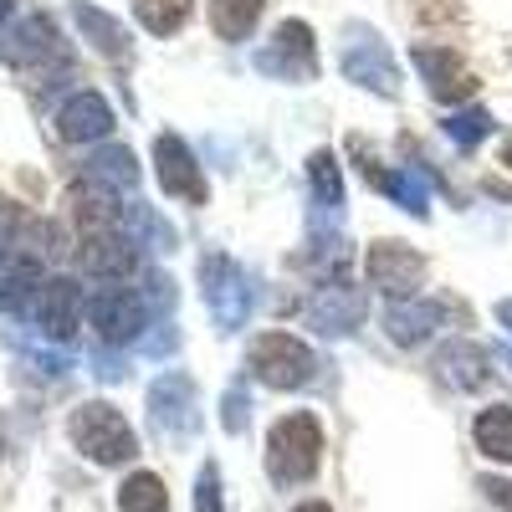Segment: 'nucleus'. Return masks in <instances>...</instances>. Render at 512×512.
Here are the masks:
<instances>
[{"label": "nucleus", "instance_id": "nucleus-2", "mask_svg": "<svg viewBox=\"0 0 512 512\" xmlns=\"http://www.w3.org/2000/svg\"><path fill=\"white\" fill-rule=\"evenodd\" d=\"M318 456H323V431H318V420L308 410L282 415L272 425V436H267V472H272V482H282V487L308 482L318 472Z\"/></svg>", "mask_w": 512, "mask_h": 512}, {"label": "nucleus", "instance_id": "nucleus-25", "mask_svg": "<svg viewBox=\"0 0 512 512\" xmlns=\"http://www.w3.org/2000/svg\"><path fill=\"white\" fill-rule=\"evenodd\" d=\"M446 128H451V139H456V144H461V149H472V144H477V139H482V134H487V128H492V118H487V113H482V108H472V113H466V118H461V113H456V118H451V123H446Z\"/></svg>", "mask_w": 512, "mask_h": 512}, {"label": "nucleus", "instance_id": "nucleus-12", "mask_svg": "<svg viewBox=\"0 0 512 512\" xmlns=\"http://www.w3.org/2000/svg\"><path fill=\"white\" fill-rule=\"evenodd\" d=\"M36 318H41V328H47V333L67 338V333L77 328V318H82V287H77L72 277L41 282V292H36Z\"/></svg>", "mask_w": 512, "mask_h": 512}, {"label": "nucleus", "instance_id": "nucleus-4", "mask_svg": "<svg viewBox=\"0 0 512 512\" xmlns=\"http://www.w3.org/2000/svg\"><path fill=\"white\" fill-rule=\"evenodd\" d=\"M256 67L262 72H272V77H287V82H297V77H313L318 72V47H313V26L308 21H282L277 26V36H272V47L256 57Z\"/></svg>", "mask_w": 512, "mask_h": 512}, {"label": "nucleus", "instance_id": "nucleus-26", "mask_svg": "<svg viewBox=\"0 0 512 512\" xmlns=\"http://www.w3.org/2000/svg\"><path fill=\"white\" fill-rule=\"evenodd\" d=\"M195 512H221V472L216 466H205L195 482Z\"/></svg>", "mask_w": 512, "mask_h": 512}, {"label": "nucleus", "instance_id": "nucleus-18", "mask_svg": "<svg viewBox=\"0 0 512 512\" xmlns=\"http://www.w3.org/2000/svg\"><path fill=\"white\" fill-rule=\"evenodd\" d=\"M72 21L82 26V36H88L98 52H108V57H123V52H128V31H123L113 16H103L98 6H82V0H77V6H72Z\"/></svg>", "mask_w": 512, "mask_h": 512}, {"label": "nucleus", "instance_id": "nucleus-6", "mask_svg": "<svg viewBox=\"0 0 512 512\" xmlns=\"http://www.w3.org/2000/svg\"><path fill=\"white\" fill-rule=\"evenodd\" d=\"M154 169H159L164 195L190 200V205H205V180H200V164H195V154L185 149V139L159 134V139H154Z\"/></svg>", "mask_w": 512, "mask_h": 512}, {"label": "nucleus", "instance_id": "nucleus-22", "mask_svg": "<svg viewBox=\"0 0 512 512\" xmlns=\"http://www.w3.org/2000/svg\"><path fill=\"white\" fill-rule=\"evenodd\" d=\"M436 318H441L436 303H425V308H405V303H395L390 318H384V328L395 333V344H415V338H425V333L436 328Z\"/></svg>", "mask_w": 512, "mask_h": 512}, {"label": "nucleus", "instance_id": "nucleus-15", "mask_svg": "<svg viewBox=\"0 0 512 512\" xmlns=\"http://www.w3.org/2000/svg\"><path fill=\"white\" fill-rule=\"evenodd\" d=\"M205 272H210V277H221V287H210V308H216V318H221L226 328H236V323L246 318V287H241V272L226 262V256H210Z\"/></svg>", "mask_w": 512, "mask_h": 512}, {"label": "nucleus", "instance_id": "nucleus-31", "mask_svg": "<svg viewBox=\"0 0 512 512\" xmlns=\"http://www.w3.org/2000/svg\"><path fill=\"white\" fill-rule=\"evenodd\" d=\"M502 159H507V169H512V139H507V149H502Z\"/></svg>", "mask_w": 512, "mask_h": 512}, {"label": "nucleus", "instance_id": "nucleus-24", "mask_svg": "<svg viewBox=\"0 0 512 512\" xmlns=\"http://www.w3.org/2000/svg\"><path fill=\"white\" fill-rule=\"evenodd\" d=\"M441 369H451V379L461 384V390H477V384L487 379L482 349H477V344H451V349L441 354Z\"/></svg>", "mask_w": 512, "mask_h": 512}, {"label": "nucleus", "instance_id": "nucleus-10", "mask_svg": "<svg viewBox=\"0 0 512 512\" xmlns=\"http://www.w3.org/2000/svg\"><path fill=\"white\" fill-rule=\"evenodd\" d=\"M108 128H113V108L98 93H72L62 103V113H57V134L67 144H93V139L108 134Z\"/></svg>", "mask_w": 512, "mask_h": 512}, {"label": "nucleus", "instance_id": "nucleus-19", "mask_svg": "<svg viewBox=\"0 0 512 512\" xmlns=\"http://www.w3.org/2000/svg\"><path fill=\"white\" fill-rule=\"evenodd\" d=\"M88 180L118 195V190H128V185L139 180V164H134V154H128V149H103V154L88 159Z\"/></svg>", "mask_w": 512, "mask_h": 512}, {"label": "nucleus", "instance_id": "nucleus-23", "mask_svg": "<svg viewBox=\"0 0 512 512\" xmlns=\"http://www.w3.org/2000/svg\"><path fill=\"white\" fill-rule=\"evenodd\" d=\"M308 180H313V195H318V205H323V210H338V205H344V180H338V159H333L328 149H318V154L308 159Z\"/></svg>", "mask_w": 512, "mask_h": 512}, {"label": "nucleus", "instance_id": "nucleus-13", "mask_svg": "<svg viewBox=\"0 0 512 512\" xmlns=\"http://www.w3.org/2000/svg\"><path fill=\"white\" fill-rule=\"evenodd\" d=\"M344 72H349L354 82H364L369 93H384V98H395V93H400V72H395V62H390V57H384L379 41L349 47V52H344Z\"/></svg>", "mask_w": 512, "mask_h": 512}, {"label": "nucleus", "instance_id": "nucleus-28", "mask_svg": "<svg viewBox=\"0 0 512 512\" xmlns=\"http://www.w3.org/2000/svg\"><path fill=\"white\" fill-rule=\"evenodd\" d=\"M226 425H231V431H241V425H246V395L241 390L226 395Z\"/></svg>", "mask_w": 512, "mask_h": 512}, {"label": "nucleus", "instance_id": "nucleus-29", "mask_svg": "<svg viewBox=\"0 0 512 512\" xmlns=\"http://www.w3.org/2000/svg\"><path fill=\"white\" fill-rule=\"evenodd\" d=\"M292 512H333L328 502H303V507H292Z\"/></svg>", "mask_w": 512, "mask_h": 512}, {"label": "nucleus", "instance_id": "nucleus-7", "mask_svg": "<svg viewBox=\"0 0 512 512\" xmlns=\"http://www.w3.org/2000/svg\"><path fill=\"white\" fill-rule=\"evenodd\" d=\"M88 318L108 344H123V338H134L144 328V297L134 287H103L88 303Z\"/></svg>", "mask_w": 512, "mask_h": 512}, {"label": "nucleus", "instance_id": "nucleus-5", "mask_svg": "<svg viewBox=\"0 0 512 512\" xmlns=\"http://www.w3.org/2000/svg\"><path fill=\"white\" fill-rule=\"evenodd\" d=\"M420 277H425V262L405 246V241H374L369 246V282L384 292V297H410L420 292Z\"/></svg>", "mask_w": 512, "mask_h": 512}, {"label": "nucleus", "instance_id": "nucleus-3", "mask_svg": "<svg viewBox=\"0 0 512 512\" xmlns=\"http://www.w3.org/2000/svg\"><path fill=\"white\" fill-rule=\"evenodd\" d=\"M246 359H251V374L262 384H272V390H303V384H313V374H318L313 349L297 344L292 333H262Z\"/></svg>", "mask_w": 512, "mask_h": 512}, {"label": "nucleus", "instance_id": "nucleus-8", "mask_svg": "<svg viewBox=\"0 0 512 512\" xmlns=\"http://www.w3.org/2000/svg\"><path fill=\"white\" fill-rule=\"evenodd\" d=\"M149 410H154V425L164 436H190L195 431V390L185 374H164L149 395Z\"/></svg>", "mask_w": 512, "mask_h": 512}, {"label": "nucleus", "instance_id": "nucleus-21", "mask_svg": "<svg viewBox=\"0 0 512 512\" xmlns=\"http://www.w3.org/2000/svg\"><path fill=\"white\" fill-rule=\"evenodd\" d=\"M134 16L154 36H175L190 21V0H134Z\"/></svg>", "mask_w": 512, "mask_h": 512}, {"label": "nucleus", "instance_id": "nucleus-17", "mask_svg": "<svg viewBox=\"0 0 512 512\" xmlns=\"http://www.w3.org/2000/svg\"><path fill=\"white\" fill-rule=\"evenodd\" d=\"M477 451H487L492 461H507L512 466V405H487L477 415Z\"/></svg>", "mask_w": 512, "mask_h": 512}, {"label": "nucleus", "instance_id": "nucleus-30", "mask_svg": "<svg viewBox=\"0 0 512 512\" xmlns=\"http://www.w3.org/2000/svg\"><path fill=\"white\" fill-rule=\"evenodd\" d=\"M497 318H502V323L512 328V303H497Z\"/></svg>", "mask_w": 512, "mask_h": 512}, {"label": "nucleus", "instance_id": "nucleus-20", "mask_svg": "<svg viewBox=\"0 0 512 512\" xmlns=\"http://www.w3.org/2000/svg\"><path fill=\"white\" fill-rule=\"evenodd\" d=\"M118 512H169V492L154 472H134L118 487Z\"/></svg>", "mask_w": 512, "mask_h": 512}, {"label": "nucleus", "instance_id": "nucleus-33", "mask_svg": "<svg viewBox=\"0 0 512 512\" xmlns=\"http://www.w3.org/2000/svg\"><path fill=\"white\" fill-rule=\"evenodd\" d=\"M0 451H6V441H0Z\"/></svg>", "mask_w": 512, "mask_h": 512}, {"label": "nucleus", "instance_id": "nucleus-11", "mask_svg": "<svg viewBox=\"0 0 512 512\" xmlns=\"http://www.w3.org/2000/svg\"><path fill=\"white\" fill-rule=\"evenodd\" d=\"M415 67L425 72V82H431V93L436 98H466L472 93V77H466L461 57L451 47H431V41H415Z\"/></svg>", "mask_w": 512, "mask_h": 512}, {"label": "nucleus", "instance_id": "nucleus-14", "mask_svg": "<svg viewBox=\"0 0 512 512\" xmlns=\"http://www.w3.org/2000/svg\"><path fill=\"white\" fill-rule=\"evenodd\" d=\"M359 318H364V297L354 287H323L308 308V323L323 333H349Z\"/></svg>", "mask_w": 512, "mask_h": 512}, {"label": "nucleus", "instance_id": "nucleus-27", "mask_svg": "<svg viewBox=\"0 0 512 512\" xmlns=\"http://www.w3.org/2000/svg\"><path fill=\"white\" fill-rule=\"evenodd\" d=\"M482 492H487L497 507H507V512H512V482H502V477H482Z\"/></svg>", "mask_w": 512, "mask_h": 512}, {"label": "nucleus", "instance_id": "nucleus-32", "mask_svg": "<svg viewBox=\"0 0 512 512\" xmlns=\"http://www.w3.org/2000/svg\"><path fill=\"white\" fill-rule=\"evenodd\" d=\"M6 11H11V0H0V16H6Z\"/></svg>", "mask_w": 512, "mask_h": 512}, {"label": "nucleus", "instance_id": "nucleus-1", "mask_svg": "<svg viewBox=\"0 0 512 512\" xmlns=\"http://www.w3.org/2000/svg\"><path fill=\"white\" fill-rule=\"evenodd\" d=\"M67 436L72 446L98 461V466H118V461H134L139 456V436H134V425H128L108 400H88V405H77L72 420H67Z\"/></svg>", "mask_w": 512, "mask_h": 512}, {"label": "nucleus", "instance_id": "nucleus-9", "mask_svg": "<svg viewBox=\"0 0 512 512\" xmlns=\"http://www.w3.org/2000/svg\"><path fill=\"white\" fill-rule=\"evenodd\" d=\"M6 62H11V67H26V62H67L57 26H52L47 16H26V21L6 36Z\"/></svg>", "mask_w": 512, "mask_h": 512}, {"label": "nucleus", "instance_id": "nucleus-16", "mask_svg": "<svg viewBox=\"0 0 512 512\" xmlns=\"http://www.w3.org/2000/svg\"><path fill=\"white\" fill-rule=\"evenodd\" d=\"M262 6L267 0H210V31L221 41H246L262 21Z\"/></svg>", "mask_w": 512, "mask_h": 512}]
</instances>
